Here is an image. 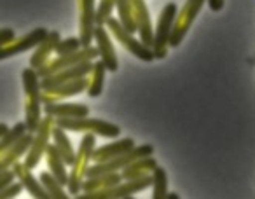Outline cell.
Wrapping results in <instances>:
<instances>
[{"instance_id":"1","label":"cell","mask_w":255,"mask_h":199,"mask_svg":"<svg viewBox=\"0 0 255 199\" xmlns=\"http://www.w3.org/2000/svg\"><path fill=\"white\" fill-rule=\"evenodd\" d=\"M23 89H25V126L28 133H35L42 121V88H40V77L35 68L28 67L21 72Z\"/></svg>"},{"instance_id":"2","label":"cell","mask_w":255,"mask_h":199,"mask_svg":"<svg viewBox=\"0 0 255 199\" xmlns=\"http://www.w3.org/2000/svg\"><path fill=\"white\" fill-rule=\"evenodd\" d=\"M96 149V135L95 133H84L79 149L75 152V161L70 166V173H68V194L77 196L82 192V184L86 180V173H88L89 163H91L93 150Z\"/></svg>"},{"instance_id":"3","label":"cell","mask_w":255,"mask_h":199,"mask_svg":"<svg viewBox=\"0 0 255 199\" xmlns=\"http://www.w3.org/2000/svg\"><path fill=\"white\" fill-rule=\"evenodd\" d=\"M105 26L110 32V35H112V39H116L117 42H119L121 46L128 51V53L133 54L135 58H138L140 61H143V63H152V61L156 60V54H154L152 47L145 46L142 40L136 39L135 33L128 32V30L121 25L117 18L110 16V18L107 19Z\"/></svg>"},{"instance_id":"4","label":"cell","mask_w":255,"mask_h":199,"mask_svg":"<svg viewBox=\"0 0 255 199\" xmlns=\"http://www.w3.org/2000/svg\"><path fill=\"white\" fill-rule=\"evenodd\" d=\"M152 187V175L135 178V180H123L121 184L114 185L110 189H102V191L81 192L75 198L77 199H131L135 194Z\"/></svg>"},{"instance_id":"5","label":"cell","mask_w":255,"mask_h":199,"mask_svg":"<svg viewBox=\"0 0 255 199\" xmlns=\"http://www.w3.org/2000/svg\"><path fill=\"white\" fill-rule=\"evenodd\" d=\"M56 124L63 128L65 131L74 133H95L96 136L103 138H119L121 128L103 119H91V117H77V119H56Z\"/></svg>"},{"instance_id":"6","label":"cell","mask_w":255,"mask_h":199,"mask_svg":"<svg viewBox=\"0 0 255 199\" xmlns=\"http://www.w3.org/2000/svg\"><path fill=\"white\" fill-rule=\"evenodd\" d=\"M178 5L175 2H168L163 7L159 14V19L154 28V46L152 51L156 54V60H164L168 56V49H170V37L171 30H173V23L177 18Z\"/></svg>"},{"instance_id":"7","label":"cell","mask_w":255,"mask_h":199,"mask_svg":"<svg viewBox=\"0 0 255 199\" xmlns=\"http://www.w3.org/2000/svg\"><path fill=\"white\" fill-rule=\"evenodd\" d=\"M56 124V119L53 115L46 114L40 121L39 128L37 131L33 133V140H32V145H30L28 152L25 156V166L33 170L40 164V159L46 156V150L49 147L51 140H53V126Z\"/></svg>"},{"instance_id":"8","label":"cell","mask_w":255,"mask_h":199,"mask_svg":"<svg viewBox=\"0 0 255 199\" xmlns=\"http://www.w3.org/2000/svg\"><path fill=\"white\" fill-rule=\"evenodd\" d=\"M154 154V147L149 143H143V145L133 147L129 152H124L121 156L114 157V159L103 161V163H93V166L88 168V173L86 178L89 177H96V175H103V173H112V171H121L123 168H126L128 164L135 163V161L142 159V157L152 156Z\"/></svg>"},{"instance_id":"9","label":"cell","mask_w":255,"mask_h":199,"mask_svg":"<svg viewBox=\"0 0 255 199\" xmlns=\"http://www.w3.org/2000/svg\"><path fill=\"white\" fill-rule=\"evenodd\" d=\"M205 4L206 0H185V4L182 5V9L177 12V18H175L173 30H171L170 37V47L180 46Z\"/></svg>"},{"instance_id":"10","label":"cell","mask_w":255,"mask_h":199,"mask_svg":"<svg viewBox=\"0 0 255 199\" xmlns=\"http://www.w3.org/2000/svg\"><path fill=\"white\" fill-rule=\"evenodd\" d=\"M96 56H98V49L96 46H88V47H81L77 53L72 54H65V56H56L53 60H49L46 65L37 68V74H39L40 79L49 77V75L56 74V72L63 70V68L74 67L77 63H82V61H95Z\"/></svg>"},{"instance_id":"11","label":"cell","mask_w":255,"mask_h":199,"mask_svg":"<svg viewBox=\"0 0 255 199\" xmlns=\"http://www.w3.org/2000/svg\"><path fill=\"white\" fill-rule=\"evenodd\" d=\"M49 30L44 28V26H39V28H33L32 32H28L23 37H16L14 40H11L9 44L0 47V61L7 60V58L18 56L21 53H26V51H32L42 42L47 37Z\"/></svg>"},{"instance_id":"12","label":"cell","mask_w":255,"mask_h":199,"mask_svg":"<svg viewBox=\"0 0 255 199\" xmlns=\"http://www.w3.org/2000/svg\"><path fill=\"white\" fill-rule=\"evenodd\" d=\"M89 86V75L82 79H75V81L70 82H63V84L53 86V88L42 89V95H40V100L44 103H54V101H63L67 98H72V96H77L81 93H84Z\"/></svg>"},{"instance_id":"13","label":"cell","mask_w":255,"mask_h":199,"mask_svg":"<svg viewBox=\"0 0 255 199\" xmlns=\"http://www.w3.org/2000/svg\"><path fill=\"white\" fill-rule=\"evenodd\" d=\"M79 7V40L82 47L93 46L95 42V0H77Z\"/></svg>"},{"instance_id":"14","label":"cell","mask_w":255,"mask_h":199,"mask_svg":"<svg viewBox=\"0 0 255 199\" xmlns=\"http://www.w3.org/2000/svg\"><path fill=\"white\" fill-rule=\"evenodd\" d=\"M95 46L98 49V56L107 67V72L114 74L119 70V60H117L116 47L112 42V35L107 26H95Z\"/></svg>"},{"instance_id":"15","label":"cell","mask_w":255,"mask_h":199,"mask_svg":"<svg viewBox=\"0 0 255 199\" xmlns=\"http://www.w3.org/2000/svg\"><path fill=\"white\" fill-rule=\"evenodd\" d=\"M93 63H95V61H82V63H77V65H74V67L63 68V70L56 72V74L49 75V77L40 79V88L47 89V88H53V86L63 84V82H70V81H75V79L88 77L93 70Z\"/></svg>"},{"instance_id":"16","label":"cell","mask_w":255,"mask_h":199,"mask_svg":"<svg viewBox=\"0 0 255 199\" xmlns=\"http://www.w3.org/2000/svg\"><path fill=\"white\" fill-rule=\"evenodd\" d=\"M44 114L53 115L54 119H77L88 117L89 107L86 103H67V101H54V103H44Z\"/></svg>"},{"instance_id":"17","label":"cell","mask_w":255,"mask_h":199,"mask_svg":"<svg viewBox=\"0 0 255 199\" xmlns=\"http://www.w3.org/2000/svg\"><path fill=\"white\" fill-rule=\"evenodd\" d=\"M135 11V18L138 23V37L145 46H154V28L152 21H150L149 7H147L145 0H129Z\"/></svg>"},{"instance_id":"18","label":"cell","mask_w":255,"mask_h":199,"mask_svg":"<svg viewBox=\"0 0 255 199\" xmlns=\"http://www.w3.org/2000/svg\"><path fill=\"white\" fill-rule=\"evenodd\" d=\"M12 170L16 171V178L21 182L23 187H25V191L28 192L32 198H35V199H49V194L46 192L44 185L40 184L39 178L32 173V170L25 166V163L18 161V163H14Z\"/></svg>"},{"instance_id":"19","label":"cell","mask_w":255,"mask_h":199,"mask_svg":"<svg viewBox=\"0 0 255 199\" xmlns=\"http://www.w3.org/2000/svg\"><path fill=\"white\" fill-rule=\"evenodd\" d=\"M135 147V140L133 138H117L110 143H105L102 147H96L93 150V163H103V161L114 159V157L121 156L124 152H129V150Z\"/></svg>"},{"instance_id":"20","label":"cell","mask_w":255,"mask_h":199,"mask_svg":"<svg viewBox=\"0 0 255 199\" xmlns=\"http://www.w3.org/2000/svg\"><path fill=\"white\" fill-rule=\"evenodd\" d=\"M60 40H61L60 32H56V30H49V33H47L46 39H44L42 42L33 49L32 56H30V67L37 70L39 67L46 65L47 61L51 60V54L54 53V49H56V46H58Z\"/></svg>"},{"instance_id":"21","label":"cell","mask_w":255,"mask_h":199,"mask_svg":"<svg viewBox=\"0 0 255 199\" xmlns=\"http://www.w3.org/2000/svg\"><path fill=\"white\" fill-rule=\"evenodd\" d=\"M32 140H33V133L26 131L18 142L12 143L4 154H0V171L7 170V168H12L14 163H18L23 156H26L30 145H32Z\"/></svg>"},{"instance_id":"22","label":"cell","mask_w":255,"mask_h":199,"mask_svg":"<svg viewBox=\"0 0 255 199\" xmlns=\"http://www.w3.org/2000/svg\"><path fill=\"white\" fill-rule=\"evenodd\" d=\"M46 163H47V170H49V173L53 175L54 178H58V180L67 187L68 185V170H67L68 164L65 163V159L61 157V154L58 152V149H56L54 143H49V147H47Z\"/></svg>"},{"instance_id":"23","label":"cell","mask_w":255,"mask_h":199,"mask_svg":"<svg viewBox=\"0 0 255 199\" xmlns=\"http://www.w3.org/2000/svg\"><path fill=\"white\" fill-rule=\"evenodd\" d=\"M156 166H157L156 157L147 156V157H142V159L135 161V163L128 164L126 168H123L121 175H123V180H135V178L145 177V175H152Z\"/></svg>"},{"instance_id":"24","label":"cell","mask_w":255,"mask_h":199,"mask_svg":"<svg viewBox=\"0 0 255 199\" xmlns=\"http://www.w3.org/2000/svg\"><path fill=\"white\" fill-rule=\"evenodd\" d=\"M123 182V175L121 171H112V173H103L96 175V177H89L82 184V192H91V191H102V189H110L114 185Z\"/></svg>"},{"instance_id":"25","label":"cell","mask_w":255,"mask_h":199,"mask_svg":"<svg viewBox=\"0 0 255 199\" xmlns=\"http://www.w3.org/2000/svg\"><path fill=\"white\" fill-rule=\"evenodd\" d=\"M53 143L56 145L58 152L61 154V157L65 159V163L68 166H72V163L75 161V150L74 145H72L70 138H68L67 131L63 128H60L58 124L53 126Z\"/></svg>"},{"instance_id":"26","label":"cell","mask_w":255,"mask_h":199,"mask_svg":"<svg viewBox=\"0 0 255 199\" xmlns=\"http://www.w3.org/2000/svg\"><path fill=\"white\" fill-rule=\"evenodd\" d=\"M105 74L107 67L103 65L102 60H95L93 63V70L89 74V86L86 89L89 98H98L103 93V82H105Z\"/></svg>"},{"instance_id":"27","label":"cell","mask_w":255,"mask_h":199,"mask_svg":"<svg viewBox=\"0 0 255 199\" xmlns=\"http://www.w3.org/2000/svg\"><path fill=\"white\" fill-rule=\"evenodd\" d=\"M117 19L119 23L128 30L129 33H138V23L135 18V11H133V5L129 0H117L116 5Z\"/></svg>"},{"instance_id":"28","label":"cell","mask_w":255,"mask_h":199,"mask_svg":"<svg viewBox=\"0 0 255 199\" xmlns=\"http://www.w3.org/2000/svg\"><path fill=\"white\" fill-rule=\"evenodd\" d=\"M40 184L44 185L46 192L49 194V199H68V192L65 191V185L61 184L58 178H54L53 175L47 171H40V177H39Z\"/></svg>"},{"instance_id":"29","label":"cell","mask_w":255,"mask_h":199,"mask_svg":"<svg viewBox=\"0 0 255 199\" xmlns=\"http://www.w3.org/2000/svg\"><path fill=\"white\" fill-rule=\"evenodd\" d=\"M168 196V175L166 170L157 164L152 171V198L166 199Z\"/></svg>"},{"instance_id":"30","label":"cell","mask_w":255,"mask_h":199,"mask_svg":"<svg viewBox=\"0 0 255 199\" xmlns=\"http://www.w3.org/2000/svg\"><path fill=\"white\" fill-rule=\"evenodd\" d=\"M25 133H26L25 122H18V124H14L12 128H9V131L0 138V154H4L5 150H7L14 142H18Z\"/></svg>"},{"instance_id":"31","label":"cell","mask_w":255,"mask_h":199,"mask_svg":"<svg viewBox=\"0 0 255 199\" xmlns=\"http://www.w3.org/2000/svg\"><path fill=\"white\" fill-rule=\"evenodd\" d=\"M116 5H117V0H100L98 7H96V16H95L96 26H105L107 19L116 11Z\"/></svg>"},{"instance_id":"32","label":"cell","mask_w":255,"mask_h":199,"mask_svg":"<svg viewBox=\"0 0 255 199\" xmlns=\"http://www.w3.org/2000/svg\"><path fill=\"white\" fill-rule=\"evenodd\" d=\"M81 47H82V44H81V40H79V37H68V39H61L60 42H58L56 49H54V54H56V56H65V54L77 53Z\"/></svg>"},{"instance_id":"33","label":"cell","mask_w":255,"mask_h":199,"mask_svg":"<svg viewBox=\"0 0 255 199\" xmlns=\"http://www.w3.org/2000/svg\"><path fill=\"white\" fill-rule=\"evenodd\" d=\"M25 191L21 182H12L11 185H7L5 189L0 191V199H12V198H18L21 192Z\"/></svg>"},{"instance_id":"34","label":"cell","mask_w":255,"mask_h":199,"mask_svg":"<svg viewBox=\"0 0 255 199\" xmlns=\"http://www.w3.org/2000/svg\"><path fill=\"white\" fill-rule=\"evenodd\" d=\"M14 180H18V178H16V171L12 170V168L2 170V171H0V191H2V189H5L7 185H11Z\"/></svg>"},{"instance_id":"35","label":"cell","mask_w":255,"mask_h":199,"mask_svg":"<svg viewBox=\"0 0 255 199\" xmlns=\"http://www.w3.org/2000/svg\"><path fill=\"white\" fill-rule=\"evenodd\" d=\"M16 39V32L12 28H0V47L5 46V44H9L11 40Z\"/></svg>"},{"instance_id":"36","label":"cell","mask_w":255,"mask_h":199,"mask_svg":"<svg viewBox=\"0 0 255 199\" xmlns=\"http://www.w3.org/2000/svg\"><path fill=\"white\" fill-rule=\"evenodd\" d=\"M208 2V7L212 9L213 12H219L224 9V4H226V0H206Z\"/></svg>"},{"instance_id":"37","label":"cell","mask_w":255,"mask_h":199,"mask_svg":"<svg viewBox=\"0 0 255 199\" xmlns=\"http://www.w3.org/2000/svg\"><path fill=\"white\" fill-rule=\"evenodd\" d=\"M7 131H9V126L4 124V122H0V138H2Z\"/></svg>"},{"instance_id":"38","label":"cell","mask_w":255,"mask_h":199,"mask_svg":"<svg viewBox=\"0 0 255 199\" xmlns=\"http://www.w3.org/2000/svg\"><path fill=\"white\" fill-rule=\"evenodd\" d=\"M166 199H180V196H178L177 192H168Z\"/></svg>"}]
</instances>
